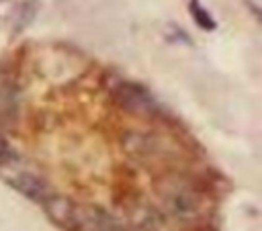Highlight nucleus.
Instances as JSON below:
<instances>
[{"label": "nucleus", "instance_id": "1", "mask_svg": "<svg viewBox=\"0 0 262 231\" xmlns=\"http://www.w3.org/2000/svg\"><path fill=\"white\" fill-rule=\"evenodd\" d=\"M156 194L168 217L178 223H194L205 215L203 190L182 174H166L156 180Z\"/></svg>", "mask_w": 262, "mask_h": 231}, {"label": "nucleus", "instance_id": "2", "mask_svg": "<svg viewBox=\"0 0 262 231\" xmlns=\"http://www.w3.org/2000/svg\"><path fill=\"white\" fill-rule=\"evenodd\" d=\"M113 100L119 108L135 117H154L160 112V104L151 92L137 82H119L113 88Z\"/></svg>", "mask_w": 262, "mask_h": 231}, {"label": "nucleus", "instance_id": "3", "mask_svg": "<svg viewBox=\"0 0 262 231\" xmlns=\"http://www.w3.org/2000/svg\"><path fill=\"white\" fill-rule=\"evenodd\" d=\"M41 204H43V211H45L47 219L53 225H57L59 229H63V231H82L84 206H80L72 198L61 196V194H49Z\"/></svg>", "mask_w": 262, "mask_h": 231}, {"label": "nucleus", "instance_id": "4", "mask_svg": "<svg viewBox=\"0 0 262 231\" xmlns=\"http://www.w3.org/2000/svg\"><path fill=\"white\" fill-rule=\"evenodd\" d=\"M121 145L135 159H154L164 155L166 151L164 139L160 135L143 133V131H127L121 139Z\"/></svg>", "mask_w": 262, "mask_h": 231}, {"label": "nucleus", "instance_id": "5", "mask_svg": "<svg viewBox=\"0 0 262 231\" xmlns=\"http://www.w3.org/2000/svg\"><path fill=\"white\" fill-rule=\"evenodd\" d=\"M4 180L14 190H18L23 196H27L29 200H35V202H43L51 194L49 184L39 174L31 172V170H12L10 174H4Z\"/></svg>", "mask_w": 262, "mask_h": 231}, {"label": "nucleus", "instance_id": "6", "mask_svg": "<svg viewBox=\"0 0 262 231\" xmlns=\"http://www.w3.org/2000/svg\"><path fill=\"white\" fill-rule=\"evenodd\" d=\"M14 112H16L14 86L6 78H0V119L14 117Z\"/></svg>", "mask_w": 262, "mask_h": 231}, {"label": "nucleus", "instance_id": "7", "mask_svg": "<svg viewBox=\"0 0 262 231\" xmlns=\"http://www.w3.org/2000/svg\"><path fill=\"white\" fill-rule=\"evenodd\" d=\"M188 10H190V16L194 18V22H196L203 31H215V27H217L215 18H213V16L199 4V0H192L190 6H188Z\"/></svg>", "mask_w": 262, "mask_h": 231}, {"label": "nucleus", "instance_id": "8", "mask_svg": "<svg viewBox=\"0 0 262 231\" xmlns=\"http://www.w3.org/2000/svg\"><path fill=\"white\" fill-rule=\"evenodd\" d=\"M35 10H37V6H35V2L33 0H27V2H23L20 6H18V10H16V16H14V27H12V33H20L31 20H33V16H35Z\"/></svg>", "mask_w": 262, "mask_h": 231}, {"label": "nucleus", "instance_id": "9", "mask_svg": "<svg viewBox=\"0 0 262 231\" xmlns=\"http://www.w3.org/2000/svg\"><path fill=\"white\" fill-rule=\"evenodd\" d=\"M12 159H14V153H12L10 145H8V141L4 139V135L0 133V166H6V164H10Z\"/></svg>", "mask_w": 262, "mask_h": 231}, {"label": "nucleus", "instance_id": "10", "mask_svg": "<svg viewBox=\"0 0 262 231\" xmlns=\"http://www.w3.org/2000/svg\"><path fill=\"white\" fill-rule=\"evenodd\" d=\"M115 231H125V229H121V227H119V229H115Z\"/></svg>", "mask_w": 262, "mask_h": 231}, {"label": "nucleus", "instance_id": "11", "mask_svg": "<svg viewBox=\"0 0 262 231\" xmlns=\"http://www.w3.org/2000/svg\"><path fill=\"white\" fill-rule=\"evenodd\" d=\"M0 2H2V0H0Z\"/></svg>", "mask_w": 262, "mask_h": 231}]
</instances>
